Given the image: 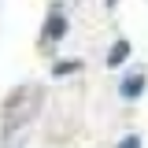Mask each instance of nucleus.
Returning a JSON list of instances; mask_svg holds the SVG:
<instances>
[{
  "instance_id": "20e7f679",
  "label": "nucleus",
  "mask_w": 148,
  "mask_h": 148,
  "mask_svg": "<svg viewBox=\"0 0 148 148\" xmlns=\"http://www.w3.org/2000/svg\"><path fill=\"white\" fill-rule=\"evenodd\" d=\"M74 71H82V59H56V67H52L56 78H67V74H74Z\"/></svg>"
},
{
  "instance_id": "7ed1b4c3",
  "label": "nucleus",
  "mask_w": 148,
  "mask_h": 148,
  "mask_svg": "<svg viewBox=\"0 0 148 148\" xmlns=\"http://www.w3.org/2000/svg\"><path fill=\"white\" fill-rule=\"evenodd\" d=\"M126 59H130V41H126V37H119V41L108 48V67H111V71H119Z\"/></svg>"
},
{
  "instance_id": "f257e3e1",
  "label": "nucleus",
  "mask_w": 148,
  "mask_h": 148,
  "mask_svg": "<svg viewBox=\"0 0 148 148\" xmlns=\"http://www.w3.org/2000/svg\"><path fill=\"white\" fill-rule=\"evenodd\" d=\"M63 34H67V15H63V8H59V4H52V8H48V15H45L41 45L48 48V45H56V41H63Z\"/></svg>"
},
{
  "instance_id": "39448f33",
  "label": "nucleus",
  "mask_w": 148,
  "mask_h": 148,
  "mask_svg": "<svg viewBox=\"0 0 148 148\" xmlns=\"http://www.w3.org/2000/svg\"><path fill=\"white\" fill-rule=\"evenodd\" d=\"M119 148H141V137H137V133H126V137L119 141Z\"/></svg>"
},
{
  "instance_id": "f03ea898",
  "label": "nucleus",
  "mask_w": 148,
  "mask_h": 148,
  "mask_svg": "<svg viewBox=\"0 0 148 148\" xmlns=\"http://www.w3.org/2000/svg\"><path fill=\"white\" fill-rule=\"evenodd\" d=\"M145 85H148V74L133 71V74H126V78L119 82V96H122V100H137V96L145 92Z\"/></svg>"
}]
</instances>
